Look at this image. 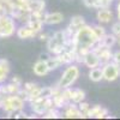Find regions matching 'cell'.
Returning a JSON list of instances; mask_svg holds the SVG:
<instances>
[{"label":"cell","instance_id":"cell-1","mask_svg":"<svg viewBox=\"0 0 120 120\" xmlns=\"http://www.w3.org/2000/svg\"><path fill=\"white\" fill-rule=\"evenodd\" d=\"M98 42V38L94 33V29L91 25H83L79 28L75 36H73V46L76 52L85 55L89 51H91L93 47Z\"/></svg>","mask_w":120,"mask_h":120},{"label":"cell","instance_id":"cell-2","mask_svg":"<svg viewBox=\"0 0 120 120\" xmlns=\"http://www.w3.org/2000/svg\"><path fill=\"white\" fill-rule=\"evenodd\" d=\"M67 42V37L65 35L64 29L55 31L51 35L49 40L46 42L47 45V51L52 55H59L65 51V45Z\"/></svg>","mask_w":120,"mask_h":120},{"label":"cell","instance_id":"cell-3","mask_svg":"<svg viewBox=\"0 0 120 120\" xmlns=\"http://www.w3.org/2000/svg\"><path fill=\"white\" fill-rule=\"evenodd\" d=\"M79 75H81V71H79V67H78L77 64L66 65V68L61 73V77H60V79L56 82V85L61 89H66V88L72 86L77 82Z\"/></svg>","mask_w":120,"mask_h":120},{"label":"cell","instance_id":"cell-4","mask_svg":"<svg viewBox=\"0 0 120 120\" xmlns=\"http://www.w3.org/2000/svg\"><path fill=\"white\" fill-rule=\"evenodd\" d=\"M25 100L19 96L18 94L16 95H6L3 100V106L1 109L5 113H11V112H18L23 111L25 107Z\"/></svg>","mask_w":120,"mask_h":120},{"label":"cell","instance_id":"cell-5","mask_svg":"<svg viewBox=\"0 0 120 120\" xmlns=\"http://www.w3.org/2000/svg\"><path fill=\"white\" fill-rule=\"evenodd\" d=\"M102 72H103V81L111 83L114 82L120 77V72H119V67L115 63L109 61L107 64H103L102 66Z\"/></svg>","mask_w":120,"mask_h":120},{"label":"cell","instance_id":"cell-6","mask_svg":"<svg viewBox=\"0 0 120 120\" xmlns=\"http://www.w3.org/2000/svg\"><path fill=\"white\" fill-rule=\"evenodd\" d=\"M63 91L65 94V96L67 97V100L72 103H76L78 105L79 102H82L85 100V91L79 88H66V89H63Z\"/></svg>","mask_w":120,"mask_h":120},{"label":"cell","instance_id":"cell-7","mask_svg":"<svg viewBox=\"0 0 120 120\" xmlns=\"http://www.w3.org/2000/svg\"><path fill=\"white\" fill-rule=\"evenodd\" d=\"M63 118L66 119H85L86 116L79 111L78 105L70 102L63 108Z\"/></svg>","mask_w":120,"mask_h":120},{"label":"cell","instance_id":"cell-8","mask_svg":"<svg viewBox=\"0 0 120 120\" xmlns=\"http://www.w3.org/2000/svg\"><path fill=\"white\" fill-rule=\"evenodd\" d=\"M86 118H94V119H111L113 118L112 115H109L108 109L100 106V105H95L93 107H90L89 112L86 114Z\"/></svg>","mask_w":120,"mask_h":120},{"label":"cell","instance_id":"cell-9","mask_svg":"<svg viewBox=\"0 0 120 120\" xmlns=\"http://www.w3.org/2000/svg\"><path fill=\"white\" fill-rule=\"evenodd\" d=\"M16 35L18 38L21 40H30V38H34L38 35V33H36L34 29H31L28 24H22L21 26L17 28V31Z\"/></svg>","mask_w":120,"mask_h":120},{"label":"cell","instance_id":"cell-10","mask_svg":"<svg viewBox=\"0 0 120 120\" xmlns=\"http://www.w3.org/2000/svg\"><path fill=\"white\" fill-rule=\"evenodd\" d=\"M113 11L109 7L98 8L96 12V19L100 24H108L113 21Z\"/></svg>","mask_w":120,"mask_h":120},{"label":"cell","instance_id":"cell-11","mask_svg":"<svg viewBox=\"0 0 120 120\" xmlns=\"http://www.w3.org/2000/svg\"><path fill=\"white\" fill-rule=\"evenodd\" d=\"M89 70L90 68H94L97 66H101V61H100V58L98 55L94 52V51H89L85 56H84V63H83Z\"/></svg>","mask_w":120,"mask_h":120},{"label":"cell","instance_id":"cell-12","mask_svg":"<svg viewBox=\"0 0 120 120\" xmlns=\"http://www.w3.org/2000/svg\"><path fill=\"white\" fill-rule=\"evenodd\" d=\"M64 22V15L60 12H47L45 18L46 25H58Z\"/></svg>","mask_w":120,"mask_h":120},{"label":"cell","instance_id":"cell-13","mask_svg":"<svg viewBox=\"0 0 120 120\" xmlns=\"http://www.w3.org/2000/svg\"><path fill=\"white\" fill-rule=\"evenodd\" d=\"M63 65L76 64V51L75 49H65V51L58 55Z\"/></svg>","mask_w":120,"mask_h":120},{"label":"cell","instance_id":"cell-14","mask_svg":"<svg viewBox=\"0 0 120 120\" xmlns=\"http://www.w3.org/2000/svg\"><path fill=\"white\" fill-rule=\"evenodd\" d=\"M33 72L37 77H43V76L48 75L49 73V68H48L47 61H43V60H37V61L34 64V66H33Z\"/></svg>","mask_w":120,"mask_h":120},{"label":"cell","instance_id":"cell-15","mask_svg":"<svg viewBox=\"0 0 120 120\" xmlns=\"http://www.w3.org/2000/svg\"><path fill=\"white\" fill-rule=\"evenodd\" d=\"M10 71H11L10 61L5 58H1L0 59V83H4L7 79Z\"/></svg>","mask_w":120,"mask_h":120},{"label":"cell","instance_id":"cell-16","mask_svg":"<svg viewBox=\"0 0 120 120\" xmlns=\"http://www.w3.org/2000/svg\"><path fill=\"white\" fill-rule=\"evenodd\" d=\"M88 77L91 82L94 83H98L103 81V72H102V67L101 66H97L94 68H90V71L88 73Z\"/></svg>","mask_w":120,"mask_h":120},{"label":"cell","instance_id":"cell-17","mask_svg":"<svg viewBox=\"0 0 120 120\" xmlns=\"http://www.w3.org/2000/svg\"><path fill=\"white\" fill-rule=\"evenodd\" d=\"M85 24H86V23H85V19H84L83 16H73L71 19H70V24H68L67 26L76 33L79 28H82V26L85 25Z\"/></svg>","mask_w":120,"mask_h":120},{"label":"cell","instance_id":"cell-18","mask_svg":"<svg viewBox=\"0 0 120 120\" xmlns=\"http://www.w3.org/2000/svg\"><path fill=\"white\" fill-rule=\"evenodd\" d=\"M26 7H28V10L30 12L45 10L46 8V1L45 0H28Z\"/></svg>","mask_w":120,"mask_h":120},{"label":"cell","instance_id":"cell-19","mask_svg":"<svg viewBox=\"0 0 120 120\" xmlns=\"http://www.w3.org/2000/svg\"><path fill=\"white\" fill-rule=\"evenodd\" d=\"M100 43L105 47H108V48H112L113 46L116 45V36L113 34V33H107L101 40H100Z\"/></svg>","mask_w":120,"mask_h":120},{"label":"cell","instance_id":"cell-20","mask_svg":"<svg viewBox=\"0 0 120 120\" xmlns=\"http://www.w3.org/2000/svg\"><path fill=\"white\" fill-rule=\"evenodd\" d=\"M42 118H45V119H60V118H63V112H61V109L53 107V108H49L42 115Z\"/></svg>","mask_w":120,"mask_h":120},{"label":"cell","instance_id":"cell-21","mask_svg":"<svg viewBox=\"0 0 120 120\" xmlns=\"http://www.w3.org/2000/svg\"><path fill=\"white\" fill-rule=\"evenodd\" d=\"M47 65H48V68H49V72L55 71V70H58L59 67L63 66V64H61V61H60L58 55H52L47 60Z\"/></svg>","mask_w":120,"mask_h":120},{"label":"cell","instance_id":"cell-22","mask_svg":"<svg viewBox=\"0 0 120 120\" xmlns=\"http://www.w3.org/2000/svg\"><path fill=\"white\" fill-rule=\"evenodd\" d=\"M31 29H34L36 33H41L42 31V29H43V23L41 22V21H37V19H35V18H30L29 19V22L26 23Z\"/></svg>","mask_w":120,"mask_h":120},{"label":"cell","instance_id":"cell-23","mask_svg":"<svg viewBox=\"0 0 120 120\" xmlns=\"http://www.w3.org/2000/svg\"><path fill=\"white\" fill-rule=\"evenodd\" d=\"M93 26V29H94V33H95V35L97 36V38H98V41L101 40L106 34H107V31H106V28L103 26V24H95V25H91Z\"/></svg>","mask_w":120,"mask_h":120},{"label":"cell","instance_id":"cell-24","mask_svg":"<svg viewBox=\"0 0 120 120\" xmlns=\"http://www.w3.org/2000/svg\"><path fill=\"white\" fill-rule=\"evenodd\" d=\"M53 96V86H41L38 97L41 98H49Z\"/></svg>","mask_w":120,"mask_h":120},{"label":"cell","instance_id":"cell-25","mask_svg":"<svg viewBox=\"0 0 120 120\" xmlns=\"http://www.w3.org/2000/svg\"><path fill=\"white\" fill-rule=\"evenodd\" d=\"M90 107H91V106H90L88 102H85V100H84V101H82V102H79V103H78V108H79V111H81V112H82L85 116H86V114H88V112H89Z\"/></svg>","mask_w":120,"mask_h":120},{"label":"cell","instance_id":"cell-26","mask_svg":"<svg viewBox=\"0 0 120 120\" xmlns=\"http://www.w3.org/2000/svg\"><path fill=\"white\" fill-rule=\"evenodd\" d=\"M111 33H113L115 36H119L120 35V21H119V19H118V22H115V23L112 24Z\"/></svg>","mask_w":120,"mask_h":120},{"label":"cell","instance_id":"cell-27","mask_svg":"<svg viewBox=\"0 0 120 120\" xmlns=\"http://www.w3.org/2000/svg\"><path fill=\"white\" fill-rule=\"evenodd\" d=\"M37 37H38V40H40V41H42V42H47L48 40H49V37H51V34L41 31V33H38Z\"/></svg>","mask_w":120,"mask_h":120},{"label":"cell","instance_id":"cell-28","mask_svg":"<svg viewBox=\"0 0 120 120\" xmlns=\"http://www.w3.org/2000/svg\"><path fill=\"white\" fill-rule=\"evenodd\" d=\"M15 119H28V114L23 111H18V112H15Z\"/></svg>","mask_w":120,"mask_h":120},{"label":"cell","instance_id":"cell-29","mask_svg":"<svg viewBox=\"0 0 120 120\" xmlns=\"http://www.w3.org/2000/svg\"><path fill=\"white\" fill-rule=\"evenodd\" d=\"M112 61L115 63L116 65H120V49L119 51L113 52V58H112Z\"/></svg>","mask_w":120,"mask_h":120},{"label":"cell","instance_id":"cell-30","mask_svg":"<svg viewBox=\"0 0 120 120\" xmlns=\"http://www.w3.org/2000/svg\"><path fill=\"white\" fill-rule=\"evenodd\" d=\"M84 6H86L88 8H95L96 5V0H83Z\"/></svg>","mask_w":120,"mask_h":120},{"label":"cell","instance_id":"cell-31","mask_svg":"<svg viewBox=\"0 0 120 120\" xmlns=\"http://www.w3.org/2000/svg\"><path fill=\"white\" fill-rule=\"evenodd\" d=\"M11 82L15 83V84H17V85H19V86L23 85V81H22V78L19 77V76H13L12 79H11Z\"/></svg>","mask_w":120,"mask_h":120},{"label":"cell","instance_id":"cell-32","mask_svg":"<svg viewBox=\"0 0 120 120\" xmlns=\"http://www.w3.org/2000/svg\"><path fill=\"white\" fill-rule=\"evenodd\" d=\"M52 56V54L49 53V52H47V53H41L38 55V60H43V61H47V60Z\"/></svg>","mask_w":120,"mask_h":120},{"label":"cell","instance_id":"cell-33","mask_svg":"<svg viewBox=\"0 0 120 120\" xmlns=\"http://www.w3.org/2000/svg\"><path fill=\"white\" fill-rule=\"evenodd\" d=\"M116 17L120 21V0H119V3L116 4Z\"/></svg>","mask_w":120,"mask_h":120},{"label":"cell","instance_id":"cell-34","mask_svg":"<svg viewBox=\"0 0 120 120\" xmlns=\"http://www.w3.org/2000/svg\"><path fill=\"white\" fill-rule=\"evenodd\" d=\"M4 97H5V96H3L1 94H0V108H1V106H3V100H4Z\"/></svg>","mask_w":120,"mask_h":120},{"label":"cell","instance_id":"cell-35","mask_svg":"<svg viewBox=\"0 0 120 120\" xmlns=\"http://www.w3.org/2000/svg\"><path fill=\"white\" fill-rule=\"evenodd\" d=\"M116 45L120 47V35H119V36H116Z\"/></svg>","mask_w":120,"mask_h":120}]
</instances>
